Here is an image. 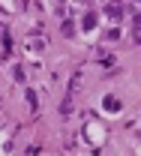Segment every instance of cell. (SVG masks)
Wrapping results in <instances>:
<instances>
[{
  "label": "cell",
  "instance_id": "obj_2",
  "mask_svg": "<svg viewBox=\"0 0 141 156\" xmlns=\"http://www.w3.org/2000/svg\"><path fill=\"white\" fill-rule=\"evenodd\" d=\"M123 12H126V6H117V3H105V15H111V18H123Z\"/></svg>",
  "mask_w": 141,
  "mask_h": 156
},
{
  "label": "cell",
  "instance_id": "obj_3",
  "mask_svg": "<svg viewBox=\"0 0 141 156\" xmlns=\"http://www.w3.org/2000/svg\"><path fill=\"white\" fill-rule=\"evenodd\" d=\"M96 12H87V15H84V21H81V27H84V30H93V27H96Z\"/></svg>",
  "mask_w": 141,
  "mask_h": 156
},
{
  "label": "cell",
  "instance_id": "obj_4",
  "mask_svg": "<svg viewBox=\"0 0 141 156\" xmlns=\"http://www.w3.org/2000/svg\"><path fill=\"white\" fill-rule=\"evenodd\" d=\"M24 96H27V102H30V108H33V111H36V108H39V99H36V93H33V90H30V87H27V90H24Z\"/></svg>",
  "mask_w": 141,
  "mask_h": 156
},
{
  "label": "cell",
  "instance_id": "obj_5",
  "mask_svg": "<svg viewBox=\"0 0 141 156\" xmlns=\"http://www.w3.org/2000/svg\"><path fill=\"white\" fill-rule=\"evenodd\" d=\"M63 36H66V39L75 36V24H72V21H63Z\"/></svg>",
  "mask_w": 141,
  "mask_h": 156
},
{
  "label": "cell",
  "instance_id": "obj_1",
  "mask_svg": "<svg viewBox=\"0 0 141 156\" xmlns=\"http://www.w3.org/2000/svg\"><path fill=\"white\" fill-rule=\"evenodd\" d=\"M102 108H105V111H111V114H117V111H120L123 105H120V99H117V96H105Z\"/></svg>",
  "mask_w": 141,
  "mask_h": 156
},
{
  "label": "cell",
  "instance_id": "obj_6",
  "mask_svg": "<svg viewBox=\"0 0 141 156\" xmlns=\"http://www.w3.org/2000/svg\"><path fill=\"white\" fill-rule=\"evenodd\" d=\"M0 39H3V48L9 51V48H12V39H9V33H6V30H0Z\"/></svg>",
  "mask_w": 141,
  "mask_h": 156
}]
</instances>
